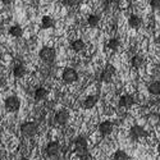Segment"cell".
Masks as SVG:
<instances>
[{
	"instance_id": "6da1fadb",
	"label": "cell",
	"mask_w": 160,
	"mask_h": 160,
	"mask_svg": "<svg viewBox=\"0 0 160 160\" xmlns=\"http://www.w3.org/2000/svg\"><path fill=\"white\" fill-rule=\"evenodd\" d=\"M4 106H5V109L7 112L9 113H17L21 108V100L14 96V95H12V96H8L4 101Z\"/></svg>"
},
{
	"instance_id": "7a4b0ae2",
	"label": "cell",
	"mask_w": 160,
	"mask_h": 160,
	"mask_svg": "<svg viewBox=\"0 0 160 160\" xmlns=\"http://www.w3.org/2000/svg\"><path fill=\"white\" fill-rule=\"evenodd\" d=\"M38 57H40V59H41L44 63L50 64V63L54 62V59H55V50L52 48L45 46V48H42L41 50L38 51Z\"/></svg>"
},
{
	"instance_id": "3957f363",
	"label": "cell",
	"mask_w": 160,
	"mask_h": 160,
	"mask_svg": "<svg viewBox=\"0 0 160 160\" xmlns=\"http://www.w3.org/2000/svg\"><path fill=\"white\" fill-rule=\"evenodd\" d=\"M21 133L27 137V138H32L36 133H37V124L33 122H26L21 126Z\"/></svg>"
},
{
	"instance_id": "277c9868",
	"label": "cell",
	"mask_w": 160,
	"mask_h": 160,
	"mask_svg": "<svg viewBox=\"0 0 160 160\" xmlns=\"http://www.w3.org/2000/svg\"><path fill=\"white\" fill-rule=\"evenodd\" d=\"M62 79L67 85H72L78 81V73L73 68H65L62 73Z\"/></svg>"
},
{
	"instance_id": "5b68a950",
	"label": "cell",
	"mask_w": 160,
	"mask_h": 160,
	"mask_svg": "<svg viewBox=\"0 0 160 160\" xmlns=\"http://www.w3.org/2000/svg\"><path fill=\"white\" fill-rule=\"evenodd\" d=\"M87 148H88V143L85 137H77L74 140V152L76 154L82 155L87 152Z\"/></svg>"
},
{
	"instance_id": "8992f818",
	"label": "cell",
	"mask_w": 160,
	"mask_h": 160,
	"mask_svg": "<svg viewBox=\"0 0 160 160\" xmlns=\"http://www.w3.org/2000/svg\"><path fill=\"white\" fill-rule=\"evenodd\" d=\"M114 74H115V68H114L112 64H106L105 68L101 72V74H100V79H101L102 82L108 83V82H110L112 79H113Z\"/></svg>"
},
{
	"instance_id": "52a82bcc",
	"label": "cell",
	"mask_w": 160,
	"mask_h": 160,
	"mask_svg": "<svg viewBox=\"0 0 160 160\" xmlns=\"http://www.w3.org/2000/svg\"><path fill=\"white\" fill-rule=\"evenodd\" d=\"M69 118H71V114H69V112H68V110H67V109H60L59 112H57V113H55L54 121H55L58 124L64 126V124L68 123Z\"/></svg>"
},
{
	"instance_id": "ba28073f",
	"label": "cell",
	"mask_w": 160,
	"mask_h": 160,
	"mask_svg": "<svg viewBox=\"0 0 160 160\" xmlns=\"http://www.w3.org/2000/svg\"><path fill=\"white\" fill-rule=\"evenodd\" d=\"M45 151H46V155H48L49 158H55V156H58V155L60 154V145H59V142H57V141L49 142L48 146H46V149H45Z\"/></svg>"
},
{
	"instance_id": "9c48e42d",
	"label": "cell",
	"mask_w": 160,
	"mask_h": 160,
	"mask_svg": "<svg viewBox=\"0 0 160 160\" xmlns=\"http://www.w3.org/2000/svg\"><path fill=\"white\" fill-rule=\"evenodd\" d=\"M146 131H145V128L143 127H141V126H133L132 128H131V131H129V136H131V138L132 140H141V138H143V137H146Z\"/></svg>"
},
{
	"instance_id": "30bf717a",
	"label": "cell",
	"mask_w": 160,
	"mask_h": 160,
	"mask_svg": "<svg viewBox=\"0 0 160 160\" xmlns=\"http://www.w3.org/2000/svg\"><path fill=\"white\" fill-rule=\"evenodd\" d=\"M114 131V123L110 121H102L99 124V132L101 133L102 136H109L112 135Z\"/></svg>"
},
{
	"instance_id": "8fae6325",
	"label": "cell",
	"mask_w": 160,
	"mask_h": 160,
	"mask_svg": "<svg viewBox=\"0 0 160 160\" xmlns=\"http://www.w3.org/2000/svg\"><path fill=\"white\" fill-rule=\"evenodd\" d=\"M133 104H135V99L131 95H122L118 101V106L122 109H129L133 106Z\"/></svg>"
},
{
	"instance_id": "7c38bea8",
	"label": "cell",
	"mask_w": 160,
	"mask_h": 160,
	"mask_svg": "<svg viewBox=\"0 0 160 160\" xmlns=\"http://www.w3.org/2000/svg\"><path fill=\"white\" fill-rule=\"evenodd\" d=\"M48 96H49V90H46L45 87H37L35 90L33 98L36 101H44L48 99Z\"/></svg>"
},
{
	"instance_id": "4fadbf2b",
	"label": "cell",
	"mask_w": 160,
	"mask_h": 160,
	"mask_svg": "<svg viewBox=\"0 0 160 160\" xmlns=\"http://www.w3.org/2000/svg\"><path fill=\"white\" fill-rule=\"evenodd\" d=\"M98 100H99V96L98 95H90V96H87L85 100H83V102H82V106L85 109H92L94 106L98 104Z\"/></svg>"
},
{
	"instance_id": "5bb4252c",
	"label": "cell",
	"mask_w": 160,
	"mask_h": 160,
	"mask_svg": "<svg viewBox=\"0 0 160 160\" xmlns=\"http://www.w3.org/2000/svg\"><path fill=\"white\" fill-rule=\"evenodd\" d=\"M142 23H143L142 18H141L140 16H137V14H132V16L128 18V24H129V27L135 28V30H138L141 26H142Z\"/></svg>"
},
{
	"instance_id": "9a60e30c",
	"label": "cell",
	"mask_w": 160,
	"mask_h": 160,
	"mask_svg": "<svg viewBox=\"0 0 160 160\" xmlns=\"http://www.w3.org/2000/svg\"><path fill=\"white\" fill-rule=\"evenodd\" d=\"M71 49L76 52H79V51H83L86 49V42L81 38H76L71 42Z\"/></svg>"
},
{
	"instance_id": "2e32d148",
	"label": "cell",
	"mask_w": 160,
	"mask_h": 160,
	"mask_svg": "<svg viewBox=\"0 0 160 160\" xmlns=\"http://www.w3.org/2000/svg\"><path fill=\"white\" fill-rule=\"evenodd\" d=\"M54 24H55V21L50 16H45V17L41 18V28L42 30H48V28L54 27Z\"/></svg>"
},
{
	"instance_id": "e0dca14e",
	"label": "cell",
	"mask_w": 160,
	"mask_h": 160,
	"mask_svg": "<svg viewBox=\"0 0 160 160\" xmlns=\"http://www.w3.org/2000/svg\"><path fill=\"white\" fill-rule=\"evenodd\" d=\"M27 73V68L23 65V64H18L14 67V69H13V74H14L16 78H23Z\"/></svg>"
},
{
	"instance_id": "ac0fdd59",
	"label": "cell",
	"mask_w": 160,
	"mask_h": 160,
	"mask_svg": "<svg viewBox=\"0 0 160 160\" xmlns=\"http://www.w3.org/2000/svg\"><path fill=\"white\" fill-rule=\"evenodd\" d=\"M148 90H149V92H150L151 95L159 96L160 95V83H159V81H154L152 83H150L149 87H148Z\"/></svg>"
},
{
	"instance_id": "d6986e66",
	"label": "cell",
	"mask_w": 160,
	"mask_h": 160,
	"mask_svg": "<svg viewBox=\"0 0 160 160\" xmlns=\"http://www.w3.org/2000/svg\"><path fill=\"white\" fill-rule=\"evenodd\" d=\"M87 23H88L90 27H92V28L98 27L99 23H100V16H98V14H90L88 18H87Z\"/></svg>"
},
{
	"instance_id": "ffe728a7",
	"label": "cell",
	"mask_w": 160,
	"mask_h": 160,
	"mask_svg": "<svg viewBox=\"0 0 160 160\" xmlns=\"http://www.w3.org/2000/svg\"><path fill=\"white\" fill-rule=\"evenodd\" d=\"M9 33H10L13 37H22V35H23V28L21 27V26H18V24H14V26H12V27L9 28Z\"/></svg>"
},
{
	"instance_id": "44dd1931",
	"label": "cell",
	"mask_w": 160,
	"mask_h": 160,
	"mask_svg": "<svg viewBox=\"0 0 160 160\" xmlns=\"http://www.w3.org/2000/svg\"><path fill=\"white\" fill-rule=\"evenodd\" d=\"M143 63H145V60L141 55H135L131 59V64H132L133 68H141V67L143 65Z\"/></svg>"
},
{
	"instance_id": "7402d4cb",
	"label": "cell",
	"mask_w": 160,
	"mask_h": 160,
	"mask_svg": "<svg viewBox=\"0 0 160 160\" xmlns=\"http://www.w3.org/2000/svg\"><path fill=\"white\" fill-rule=\"evenodd\" d=\"M113 160H129V155L123 150H117L113 155Z\"/></svg>"
},
{
	"instance_id": "603a6c76",
	"label": "cell",
	"mask_w": 160,
	"mask_h": 160,
	"mask_svg": "<svg viewBox=\"0 0 160 160\" xmlns=\"http://www.w3.org/2000/svg\"><path fill=\"white\" fill-rule=\"evenodd\" d=\"M121 46V41H119L118 38H110L108 41V49L113 50V51H117Z\"/></svg>"
},
{
	"instance_id": "cb8c5ba5",
	"label": "cell",
	"mask_w": 160,
	"mask_h": 160,
	"mask_svg": "<svg viewBox=\"0 0 160 160\" xmlns=\"http://www.w3.org/2000/svg\"><path fill=\"white\" fill-rule=\"evenodd\" d=\"M62 3L65 7H74L78 4V0H62Z\"/></svg>"
},
{
	"instance_id": "d4e9b609",
	"label": "cell",
	"mask_w": 160,
	"mask_h": 160,
	"mask_svg": "<svg viewBox=\"0 0 160 160\" xmlns=\"http://www.w3.org/2000/svg\"><path fill=\"white\" fill-rule=\"evenodd\" d=\"M150 7L154 10H159V8H160V0H150Z\"/></svg>"
},
{
	"instance_id": "484cf974",
	"label": "cell",
	"mask_w": 160,
	"mask_h": 160,
	"mask_svg": "<svg viewBox=\"0 0 160 160\" xmlns=\"http://www.w3.org/2000/svg\"><path fill=\"white\" fill-rule=\"evenodd\" d=\"M150 121H151V123H158V121H159V114L156 113H152L151 115H150Z\"/></svg>"
},
{
	"instance_id": "4316f807",
	"label": "cell",
	"mask_w": 160,
	"mask_h": 160,
	"mask_svg": "<svg viewBox=\"0 0 160 160\" xmlns=\"http://www.w3.org/2000/svg\"><path fill=\"white\" fill-rule=\"evenodd\" d=\"M81 160H94V158H92L88 152H85L81 155Z\"/></svg>"
},
{
	"instance_id": "83f0119b",
	"label": "cell",
	"mask_w": 160,
	"mask_h": 160,
	"mask_svg": "<svg viewBox=\"0 0 160 160\" xmlns=\"http://www.w3.org/2000/svg\"><path fill=\"white\" fill-rule=\"evenodd\" d=\"M0 2H2L3 4H5V5H9L12 3V0H0Z\"/></svg>"
},
{
	"instance_id": "f1b7e54d",
	"label": "cell",
	"mask_w": 160,
	"mask_h": 160,
	"mask_svg": "<svg viewBox=\"0 0 160 160\" xmlns=\"http://www.w3.org/2000/svg\"><path fill=\"white\" fill-rule=\"evenodd\" d=\"M19 160H30V159H27V158H21Z\"/></svg>"
},
{
	"instance_id": "f546056e",
	"label": "cell",
	"mask_w": 160,
	"mask_h": 160,
	"mask_svg": "<svg viewBox=\"0 0 160 160\" xmlns=\"http://www.w3.org/2000/svg\"><path fill=\"white\" fill-rule=\"evenodd\" d=\"M0 141H2V132H0Z\"/></svg>"
}]
</instances>
